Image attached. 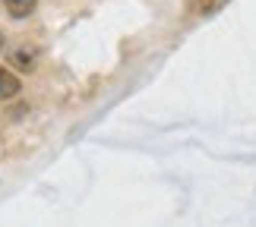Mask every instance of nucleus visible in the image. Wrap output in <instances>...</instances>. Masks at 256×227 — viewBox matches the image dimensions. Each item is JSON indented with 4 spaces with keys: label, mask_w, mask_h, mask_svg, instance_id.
Masks as SVG:
<instances>
[{
    "label": "nucleus",
    "mask_w": 256,
    "mask_h": 227,
    "mask_svg": "<svg viewBox=\"0 0 256 227\" xmlns=\"http://www.w3.org/2000/svg\"><path fill=\"white\" fill-rule=\"evenodd\" d=\"M224 3H228V0H200V3H196V9H200L202 16H212V13H218Z\"/></svg>",
    "instance_id": "20e7f679"
},
{
    "label": "nucleus",
    "mask_w": 256,
    "mask_h": 227,
    "mask_svg": "<svg viewBox=\"0 0 256 227\" xmlns=\"http://www.w3.org/2000/svg\"><path fill=\"white\" fill-rule=\"evenodd\" d=\"M4 3H6V13H10V16H16V19H26V16L35 9V3H38V0H4Z\"/></svg>",
    "instance_id": "f03ea898"
},
{
    "label": "nucleus",
    "mask_w": 256,
    "mask_h": 227,
    "mask_svg": "<svg viewBox=\"0 0 256 227\" xmlns=\"http://www.w3.org/2000/svg\"><path fill=\"white\" fill-rule=\"evenodd\" d=\"M19 79L10 73V70H0V101H10V98H16L19 95Z\"/></svg>",
    "instance_id": "f257e3e1"
},
{
    "label": "nucleus",
    "mask_w": 256,
    "mask_h": 227,
    "mask_svg": "<svg viewBox=\"0 0 256 227\" xmlns=\"http://www.w3.org/2000/svg\"><path fill=\"white\" fill-rule=\"evenodd\" d=\"M10 63H16V70H22V73H32L35 70V54L32 51H13L10 54Z\"/></svg>",
    "instance_id": "7ed1b4c3"
},
{
    "label": "nucleus",
    "mask_w": 256,
    "mask_h": 227,
    "mask_svg": "<svg viewBox=\"0 0 256 227\" xmlns=\"http://www.w3.org/2000/svg\"><path fill=\"white\" fill-rule=\"evenodd\" d=\"M0 51H4V35H0Z\"/></svg>",
    "instance_id": "39448f33"
}]
</instances>
